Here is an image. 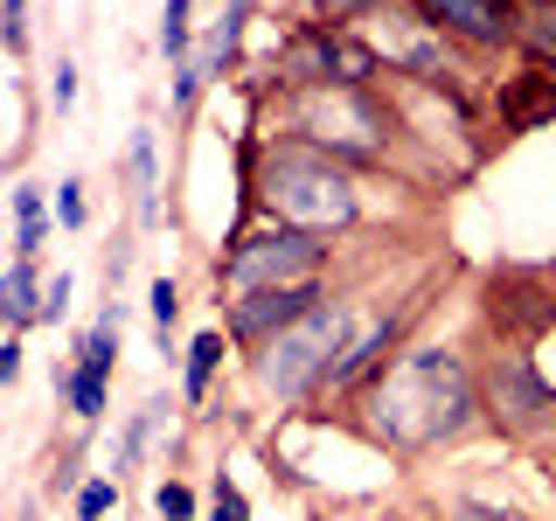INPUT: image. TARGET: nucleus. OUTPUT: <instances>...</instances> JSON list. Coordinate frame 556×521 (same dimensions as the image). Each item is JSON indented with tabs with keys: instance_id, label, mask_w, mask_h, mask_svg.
Instances as JSON below:
<instances>
[{
	"instance_id": "1",
	"label": "nucleus",
	"mask_w": 556,
	"mask_h": 521,
	"mask_svg": "<svg viewBox=\"0 0 556 521\" xmlns=\"http://www.w3.org/2000/svg\"><path fill=\"white\" fill-rule=\"evenodd\" d=\"M265 202L292 223V230H334V223L355 216V188H348V174L334 161H320V153H271Z\"/></svg>"
},
{
	"instance_id": "2",
	"label": "nucleus",
	"mask_w": 556,
	"mask_h": 521,
	"mask_svg": "<svg viewBox=\"0 0 556 521\" xmlns=\"http://www.w3.org/2000/svg\"><path fill=\"white\" fill-rule=\"evenodd\" d=\"M341 334H348V313H341L334 300H320V306L306 313V320H292L286 334H271L265 361H257L265 390H278V396H300L306 382H320L327 369H334V355H341Z\"/></svg>"
},
{
	"instance_id": "3",
	"label": "nucleus",
	"mask_w": 556,
	"mask_h": 521,
	"mask_svg": "<svg viewBox=\"0 0 556 521\" xmlns=\"http://www.w3.org/2000/svg\"><path fill=\"white\" fill-rule=\"evenodd\" d=\"M313 265H320L313 230L278 223V230L243 237L237 251H230V265H223V278H230L237 292H271V285H313Z\"/></svg>"
},
{
	"instance_id": "4",
	"label": "nucleus",
	"mask_w": 556,
	"mask_h": 521,
	"mask_svg": "<svg viewBox=\"0 0 556 521\" xmlns=\"http://www.w3.org/2000/svg\"><path fill=\"white\" fill-rule=\"evenodd\" d=\"M327 292L320 285H271V292H251L237 300V334H286L292 320H306Z\"/></svg>"
},
{
	"instance_id": "5",
	"label": "nucleus",
	"mask_w": 556,
	"mask_h": 521,
	"mask_svg": "<svg viewBox=\"0 0 556 521\" xmlns=\"http://www.w3.org/2000/svg\"><path fill=\"white\" fill-rule=\"evenodd\" d=\"M417 8H425L431 22L473 35V42H508V35H515V8H508V0H417Z\"/></svg>"
},
{
	"instance_id": "6",
	"label": "nucleus",
	"mask_w": 556,
	"mask_h": 521,
	"mask_svg": "<svg viewBox=\"0 0 556 521\" xmlns=\"http://www.w3.org/2000/svg\"><path fill=\"white\" fill-rule=\"evenodd\" d=\"M543 410H549L543 382L521 369V361H501V369H494V417H508V424H535Z\"/></svg>"
},
{
	"instance_id": "7",
	"label": "nucleus",
	"mask_w": 556,
	"mask_h": 521,
	"mask_svg": "<svg viewBox=\"0 0 556 521\" xmlns=\"http://www.w3.org/2000/svg\"><path fill=\"white\" fill-rule=\"evenodd\" d=\"M286 69H292V77L341 84V42H334V35H300V42L286 49Z\"/></svg>"
},
{
	"instance_id": "8",
	"label": "nucleus",
	"mask_w": 556,
	"mask_h": 521,
	"mask_svg": "<svg viewBox=\"0 0 556 521\" xmlns=\"http://www.w3.org/2000/svg\"><path fill=\"white\" fill-rule=\"evenodd\" d=\"M0 320H42V285H35V265L22 257V265H14L8 278H0Z\"/></svg>"
},
{
	"instance_id": "9",
	"label": "nucleus",
	"mask_w": 556,
	"mask_h": 521,
	"mask_svg": "<svg viewBox=\"0 0 556 521\" xmlns=\"http://www.w3.org/2000/svg\"><path fill=\"white\" fill-rule=\"evenodd\" d=\"M521 42H529V56L535 63H556V0H535L529 14H521Z\"/></svg>"
},
{
	"instance_id": "10",
	"label": "nucleus",
	"mask_w": 556,
	"mask_h": 521,
	"mask_svg": "<svg viewBox=\"0 0 556 521\" xmlns=\"http://www.w3.org/2000/svg\"><path fill=\"white\" fill-rule=\"evenodd\" d=\"M14 216H22V257H35V251H42V237H49L42 195H35V188H14Z\"/></svg>"
},
{
	"instance_id": "11",
	"label": "nucleus",
	"mask_w": 556,
	"mask_h": 521,
	"mask_svg": "<svg viewBox=\"0 0 556 521\" xmlns=\"http://www.w3.org/2000/svg\"><path fill=\"white\" fill-rule=\"evenodd\" d=\"M216 361H223V334H202L195 347H188V396H202V390H208Z\"/></svg>"
},
{
	"instance_id": "12",
	"label": "nucleus",
	"mask_w": 556,
	"mask_h": 521,
	"mask_svg": "<svg viewBox=\"0 0 556 521\" xmlns=\"http://www.w3.org/2000/svg\"><path fill=\"white\" fill-rule=\"evenodd\" d=\"M132 181H139V216H153V139H132Z\"/></svg>"
},
{
	"instance_id": "13",
	"label": "nucleus",
	"mask_w": 556,
	"mask_h": 521,
	"mask_svg": "<svg viewBox=\"0 0 556 521\" xmlns=\"http://www.w3.org/2000/svg\"><path fill=\"white\" fill-rule=\"evenodd\" d=\"M70 404H77V417H98L104 410V376L77 369V376H70Z\"/></svg>"
},
{
	"instance_id": "14",
	"label": "nucleus",
	"mask_w": 556,
	"mask_h": 521,
	"mask_svg": "<svg viewBox=\"0 0 556 521\" xmlns=\"http://www.w3.org/2000/svg\"><path fill=\"white\" fill-rule=\"evenodd\" d=\"M153 508H161V521H188V514H195V500H188V486H161Z\"/></svg>"
},
{
	"instance_id": "15",
	"label": "nucleus",
	"mask_w": 556,
	"mask_h": 521,
	"mask_svg": "<svg viewBox=\"0 0 556 521\" xmlns=\"http://www.w3.org/2000/svg\"><path fill=\"white\" fill-rule=\"evenodd\" d=\"M104 508H112V480H91V486L77 494V514H84V521H98Z\"/></svg>"
},
{
	"instance_id": "16",
	"label": "nucleus",
	"mask_w": 556,
	"mask_h": 521,
	"mask_svg": "<svg viewBox=\"0 0 556 521\" xmlns=\"http://www.w3.org/2000/svg\"><path fill=\"white\" fill-rule=\"evenodd\" d=\"M147 300H153V327H161V341H167V327H174V306H181V300H174V285H167V278L147 292Z\"/></svg>"
},
{
	"instance_id": "17",
	"label": "nucleus",
	"mask_w": 556,
	"mask_h": 521,
	"mask_svg": "<svg viewBox=\"0 0 556 521\" xmlns=\"http://www.w3.org/2000/svg\"><path fill=\"white\" fill-rule=\"evenodd\" d=\"M56 216L70 223V230L84 223V195H77V181H63V188H56Z\"/></svg>"
},
{
	"instance_id": "18",
	"label": "nucleus",
	"mask_w": 556,
	"mask_h": 521,
	"mask_svg": "<svg viewBox=\"0 0 556 521\" xmlns=\"http://www.w3.org/2000/svg\"><path fill=\"white\" fill-rule=\"evenodd\" d=\"M216 521H243V494H237V486H230V480H223V486H216Z\"/></svg>"
},
{
	"instance_id": "19",
	"label": "nucleus",
	"mask_w": 556,
	"mask_h": 521,
	"mask_svg": "<svg viewBox=\"0 0 556 521\" xmlns=\"http://www.w3.org/2000/svg\"><path fill=\"white\" fill-rule=\"evenodd\" d=\"M63 306H70V278H56V285H49V292H42V320H56V313H63Z\"/></svg>"
},
{
	"instance_id": "20",
	"label": "nucleus",
	"mask_w": 556,
	"mask_h": 521,
	"mask_svg": "<svg viewBox=\"0 0 556 521\" xmlns=\"http://www.w3.org/2000/svg\"><path fill=\"white\" fill-rule=\"evenodd\" d=\"M14 376H22V347L0 341V382H14Z\"/></svg>"
},
{
	"instance_id": "21",
	"label": "nucleus",
	"mask_w": 556,
	"mask_h": 521,
	"mask_svg": "<svg viewBox=\"0 0 556 521\" xmlns=\"http://www.w3.org/2000/svg\"><path fill=\"white\" fill-rule=\"evenodd\" d=\"M70 98H77V69L63 63V69H56V104H70Z\"/></svg>"
},
{
	"instance_id": "22",
	"label": "nucleus",
	"mask_w": 556,
	"mask_h": 521,
	"mask_svg": "<svg viewBox=\"0 0 556 521\" xmlns=\"http://www.w3.org/2000/svg\"><path fill=\"white\" fill-rule=\"evenodd\" d=\"M320 8H334V22H341V14H362L369 0H320Z\"/></svg>"
}]
</instances>
